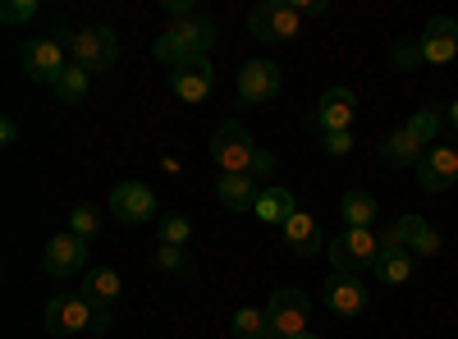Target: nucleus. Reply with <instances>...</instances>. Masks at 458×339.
<instances>
[{
    "mask_svg": "<svg viewBox=\"0 0 458 339\" xmlns=\"http://www.w3.org/2000/svg\"><path fill=\"white\" fill-rule=\"evenodd\" d=\"M211 47H216V19L193 14V19H174L157 42H151V55H157L161 64H170V69H179V64L207 60Z\"/></svg>",
    "mask_w": 458,
    "mask_h": 339,
    "instance_id": "f257e3e1",
    "label": "nucleus"
},
{
    "mask_svg": "<svg viewBox=\"0 0 458 339\" xmlns=\"http://www.w3.org/2000/svg\"><path fill=\"white\" fill-rule=\"evenodd\" d=\"M257 161H261V152H257L252 133H248L239 120H225V124L211 133V165H216L220 174H252V179H257Z\"/></svg>",
    "mask_w": 458,
    "mask_h": 339,
    "instance_id": "f03ea898",
    "label": "nucleus"
},
{
    "mask_svg": "<svg viewBox=\"0 0 458 339\" xmlns=\"http://www.w3.org/2000/svg\"><path fill=\"white\" fill-rule=\"evenodd\" d=\"M42 326H47V335H55V339L92 335V326H97V303H88L83 293H60V298H51V303H47Z\"/></svg>",
    "mask_w": 458,
    "mask_h": 339,
    "instance_id": "7ed1b4c3",
    "label": "nucleus"
},
{
    "mask_svg": "<svg viewBox=\"0 0 458 339\" xmlns=\"http://www.w3.org/2000/svg\"><path fill=\"white\" fill-rule=\"evenodd\" d=\"M326 252H330V267L339 275H362L380 257V234L376 230H344L339 239H330Z\"/></svg>",
    "mask_w": 458,
    "mask_h": 339,
    "instance_id": "20e7f679",
    "label": "nucleus"
},
{
    "mask_svg": "<svg viewBox=\"0 0 458 339\" xmlns=\"http://www.w3.org/2000/svg\"><path fill=\"white\" fill-rule=\"evenodd\" d=\"M248 32L257 42H293L302 32V14H298L293 0H261L248 14Z\"/></svg>",
    "mask_w": 458,
    "mask_h": 339,
    "instance_id": "39448f33",
    "label": "nucleus"
},
{
    "mask_svg": "<svg viewBox=\"0 0 458 339\" xmlns=\"http://www.w3.org/2000/svg\"><path fill=\"white\" fill-rule=\"evenodd\" d=\"M266 317H271V335H276V339L308 335L312 298L302 293V289H280V293H271V303H266Z\"/></svg>",
    "mask_w": 458,
    "mask_h": 339,
    "instance_id": "423d86ee",
    "label": "nucleus"
},
{
    "mask_svg": "<svg viewBox=\"0 0 458 339\" xmlns=\"http://www.w3.org/2000/svg\"><path fill=\"white\" fill-rule=\"evenodd\" d=\"M64 47H69V42H60V32H51V37H32V42L19 51L23 73H28L32 83H55L60 73L69 69V64H64Z\"/></svg>",
    "mask_w": 458,
    "mask_h": 339,
    "instance_id": "0eeeda50",
    "label": "nucleus"
},
{
    "mask_svg": "<svg viewBox=\"0 0 458 339\" xmlns=\"http://www.w3.org/2000/svg\"><path fill=\"white\" fill-rule=\"evenodd\" d=\"M69 55L88 73H101V69H110L114 60H120V42H114L110 28H79L69 37Z\"/></svg>",
    "mask_w": 458,
    "mask_h": 339,
    "instance_id": "6e6552de",
    "label": "nucleus"
},
{
    "mask_svg": "<svg viewBox=\"0 0 458 339\" xmlns=\"http://www.w3.org/2000/svg\"><path fill=\"white\" fill-rule=\"evenodd\" d=\"M353 124H358V97H353L349 88H330V92L321 97V106H317V115L308 120V129L321 133V138H330V133H353Z\"/></svg>",
    "mask_w": 458,
    "mask_h": 339,
    "instance_id": "1a4fd4ad",
    "label": "nucleus"
},
{
    "mask_svg": "<svg viewBox=\"0 0 458 339\" xmlns=\"http://www.w3.org/2000/svg\"><path fill=\"white\" fill-rule=\"evenodd\" d=\"M42 271L51 275V280H64V275H79V271H88V239H79V234H55L47 248H42Z\"/></svg>",
    "mask_w": 458,
    "mask_h": 339,
    "instance_id": "9d476101",
    "label": "nucleus"
},
{
    "mask_svg": "<svg viewBox=\"0 0 458 339\" xmlns=\"http://www.w3.org/2000/svg\"><path fill=\"white\" fill-rule=\"evenodd\" d=\"M280 88H284V73H280V64H276V60H248V64L239 69V97H243L248 106H266V101H276V97H280Z\"/></svg>",
    "mask_w": 458,
    "mask_h": 339,
    "instance_id": "9b49d317",
    "label": "nucleus"
},
{
    "mask_svg": "<svg viewBox=\"0 0 458 339\" xmlns=\"http://www.w3.org/2000/svg\"><path fill=\"white\" fill-rule=\"evenodd\" d=\"M110 216L124 220V225H147L151 216H157V193H151L147 183H114Z\"/></svg>",
    "mask_w": 458,
    "mask_h": 339,
    "instance_id": "f8f14e48",
    "label": "nucleus"
},
{
    "mask_svg": "<svg viewBox=\"0 0 458 339\" xmlns=\"http://www.w3.org/2000/svg\"><path fill=\"white\" fill-rule=\"evenodd\" d=\"M170 92H174L183 106H202V101L216 92V69H211V60L179 64V69L170 73Z\"/></svg>",
    "mask_w": 458,
    "mask_h": 339,
    "instance_id": "ddd939ff",
    "label": "nucleus"
},
{
    "mask_svg": "<svg viewBox=\"0 0 458 339\" xmlns=\"http://www.w3.org/2000/svg\"><path fill=\"white\" fill-rule=\"evenodd\" d=\"M417 183L427 193H445L458 183V147H431V152L417 161Z\"/></svg>",
    "mask_w": 458,
    "mask_h": 339,
    "instance_id": "4468645a",
    "label": "nucleus"
},
{
    "mask_svg": "<svg viewBox=\"0 0 458 339\" xmlns=\"http://www.w3.org/2000/svg\"><path fill=\"white\" fill-rule=\"evenodd\" d=\"M321 303L335 312V317H358V312H367V284L358 280V275H330L326 280V289H321Z\"/></svg>",
    "mask_w": 458,
    "mask_h": 339,
    "instance_id": "2eb2a0df",
    "label": "nucleus"
},
{
    "mask_svg": "<svg viewBox=\"0 0 458 339\" xmlns=\"http://www.w3.org/2000/svg\"><path fill=\"white\" fill-rule=\"evenodd\" d=\"M390 239H394L399 248H408L417 261L440 252V230H431L422 216H403V220H394V225H390Z\"/></svg>",
    "mask_w": 458,
    "mask_h": 339,
    "instance_id": "dca6fc26",
    "label": "nucleus"
},
{
    "mask_svg": "<svg viewBox=\"0 0 458 339\" xmlns=\"http://www.w3.org/2000/svg\"><path fill=\"white\" fill-rule=\"evenodd\" d=\"M417 51H422L427 64H449L458 55V23L454 19H431L427 32L417 37Z\"/></svg>",
    "mask_w": 458,
    "mask_h": 339,
    "instance_id": "f3484780",
    "label": "nucleus"
},
{
    "mask_svg": "<svg viewBox=\"0 0 458 339\" xmlns=\"http://www.w3.org/2000/svg\"><path fill=\"white\" fill-rule=\"evenodd\" d=\"M371 271L380 275V284H408L412 271H417V257H412L408 248H399V243L390 239V230H386V234H380V257H376Z\"/></svg>",
    "mask_w": 458,
    "mask_h": 339,
    "instance_id": "a211bd4d",
    "label": "nucleus"
},
{
    "mask_svg": "<svg viewBox=\"0 0 458 339\" xmlns=\"http://www.w3.org/2000/svg\"><path fill=\"white\" fill-rule=\"evenodd\" d=\"M261 188L266 183H257L252 174H216V198H220L225 211H252Z\"/></svg>",
    "mask_w": 458,
    "mask_h": 339,
    "instance_id": "6ab92c4d",
    "label": "nucleus"
},
{
    "mask_svg": "<svg viewBox=\"0 0 458 339\" xmlns=\"http://www.w3.org/2000/svg\"><path fill=\"white\" fill-rule=\"evenodd\" d=\"M252 216H257L261 225H289V220L298 216V198L289 193L284 183H266L261 198H257V207H252Z\"/></svg>",
    "mask_w": 458,
    "mask_h": 339,
    "instance_id": "aec40b11",
    "label": "nucleus"
},
{
    "mask_svg": "<svg viewBox=\"0 0 458 339\" xmlns=\"http://www.w3.org/2000/svg\"><path fill=\"white\" fill-rule=\"evenodd\" d=\"M79 293L88 298V303H97V308H110V303H120V293H124V275L114 267H88Z\"/></svg>",
    "mask_w": 458,
    "mask_h": 339,
    "instance_id": "412c9836",
    "label": "nucleus"
},
{
    "mask_svg": "<svg viewBox=\"0 0 458 339\" xmlns=\"http://www.w3.org/2000/svg\"><path fill=\"white\" fill-rule=\"evenodd\" d=\"M422 157H427V147L417 142L408 129H394L386 142H380V161H386V165H417Z\"/></svg>",
    "mask_w": 458,
    "mask_h": 339,
    "instance_id": "4be33fe9",
    "label": "nucleus"
},
{
    "mask_svg": "<svg viewBox=\"0 0 458 339\" xmlns=\"http://www.w3.org/2000/svg\"><path fill=\"white\" fill-rule=\"evenodd\" d=\"M284 243H289L293 252H302V257H317V252H321V225H317L308 211H298V216L284 225Z\"/></svg>",
    "mask_w": 458,
    "mask_h": 339,
    "instance_id": "5701e85b",
    "label": "nucleus"
},
{
    "mask_svg": "<svg viewBox=\"0 0 458 339\" xmlns=\"http://www.w3.org/2000/svg\"><path fill=\"white\" fill-rule=\"evenodd\" d=\"M376 198L362 193V188H349V193L339 198V216L349 220V230H371V220H376Z\"/></svg>",
    "mask_w": 458,
    "mask_h": 339,
    "instance_id": "b1692460",
    "label": "nucleus"
},
{
    "mask_svg": "<svg viewBox=\"0 0 458 339\" xmlns=\"http://www.w3.org/2000/svg\"><path fill=\"white\" fill-rule=\"evenodd\" d=\"M440 124H445V106H436V101H431V106H422V110H412V120H408L403 129H408V133H412L417 142H422L427 152H431V147H436V133H440Z\"/></svg>",
    "mask_w": 458,
    "mask_h": 339,
    "instance_id": "393cba45",
    "label": "nucleus"
},
{
    "mask_svg": "<svg viewBox=\"0 0 458 339\" xmlns=\"http://www.w3.org/2000/svg\"><path fill=\"white\" fill-rule=\"evenodd\" d=\"M88 88H92V73H88L83 64H73V60H69V69L60 73V79L51 83V92H55L60 101H69V106H73V101H88Z\"/></svg>",
    "mask_w": 458,
    "mask_h": 339,
    "instance_id": "a878e982",
    "label": "nucleus"
},
{
    "mask_svg": "<svg viewBox=\"0 0 458 339\" xmlns=\"http://www.w3.org/2000/svg\"><path fill=\"white\" fill-rule=\"evenodd\" d=\"M229 330H234V339H276L266 308H239L234 321H229Z\"/></svg>",
    "mask_w": 458,
    "mask_h": 339,
    "instance_id": "bb28decb",
    "label": "nucleus"
},
{
    "mask_svg": "<svg viewBox=\"0 0 458 339\" xmlns=\"http://www.w3.org/2000/svg\"><path fill=\"white\" fill-rule=\"evenodd\" d=\"M151 267L165 271V275H193V261L183 257V248H170V243H161L157 252H151Z\"/></svg>",
    "mask_w": 458,
    "mask_h": 339,
    "instance_id": "cd10ccee",
    "label": "nucleus"
},
{
    "mask_svg": "<svg viewBox=\"0 0 458 339\" xmlns=\"http://www.w3.org/2000/svg\"><path fill=\"white\" fill-rule=\"evenodd\" d=\"M157 234H161V243H170V248H183L188 239H193V220L170 211L165 220H157Z\"/></svg>",
    "mask_w": 458,
    "mask_h": 339,
    "instance_id": "c85d7f7f",
    "label": "nucleus"
},
{
    "mask_svg": "<svg viewBox=\"0 0 458 339\" xmlns=\"http://www.w3.org/2000/svg\"><path fill=\"white\" fill-rule=\"evenodd\" d=\"M69 234L97 239V234H101V211H97V207H73V216H69Z\"/></svg>",
    "mask_w": 458,
    "mask_h": 339,
    "instance_id": "c756f323",
    "label": "nucleus"
},
{
    "mask_svg": "<svg viewBox=\"0 0 458 339\" xmlns=\"http://www.w3.org/2000/svg\"><path fill=\"white\" fill-rule=\"evenodd\" d=\"M37 14V0H10V5H0V23L14 28V23H28Z\"/></svg>",
    "mask_w": 458,
    "mask_h": 339,
    "instance_id": "7c9ffc66",
    "label": "nucleus"
},
{
    "mask_svg": "<svg viewBox=\"0 0 458 339\" xmlns=\"http://www.w3.org/2000/svg\"><path fill=\"white\" fill-rule=\"evenodd\" d=\"M321 147H326V157H349L353 152V133H330V138H321Z\"/></svg>",
    "mask_w": 458,
    "mask_h": 339,
    "instance_id": "2f4dec72",
    "label": "nucleus"
},
{
    "mask_svg": "<svg viewBox=\"0 0 458 339\" xmlns=\"http://www.w3.org/2000/svg\"><path fill=\"white\" fill-rule=\"evenodd\" d=\"M394 60H399V64H403V69H412V64H422V51H417V47H412V42H403V47H399V51H394Z\"/></svg>",
    "mask_w": 458,
    "mask_h": 339,
    "instance_id": "473e14b6",
    "label": "nucleus"
},
{
    "mask_svg": "<svg viewBox=\"0 0 458 339\" xmlns=\"http://www.w3.org/2000/svg\"><path fill=\"white\" fill-rule=\"evenodd\" d=\"M0 142H5V147H14V142H19V124H14L10 115L0 120Z\"/></svg>",
    "mask_w": 458,
    "mask_h": 339,
    "instance_id": "72a5a7b5",
    "label": "nucleus"
},
{
    "mask_svg": "<svg viewBox=\"0 0 458 339\" xmlns=\"http://www.w3.org/2000/svg\"><path fill=\"white\" fill-rule=\"evenodd\" d=\"M298 14L312 19V14H326V0H298Z\"/></svg>",
    "mask_w": 458,
    "mask_h": 339,
    "instance_id": "f704fd0d",
    "label": "nucleus"
},
{
    "mask_svg": "<svg viewBox=\"0 0 458 339\" xmlns=\"http://www.w3.org/2000/svg\"><path fill=\"white\" fill-rule=\"evenodd\" d=\"M293 339H321V335H312V330H308V335H293Z\"/></svg>",
    "mask_w": 458,
    "mask_h": 339,
    "instance_id": "c9c22d12",
    "label": "nucleus"
}]
</instances>
